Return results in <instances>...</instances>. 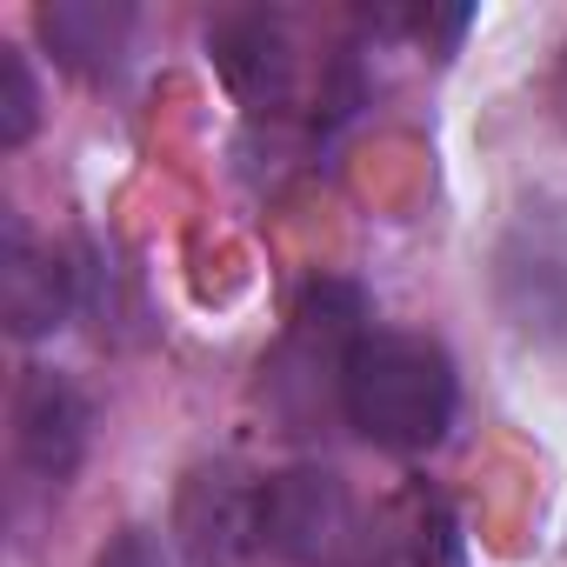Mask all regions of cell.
<instances>
[{
  "instance_id": "6da1fadb",
  "label": "cell",
  "mask_w": 567,
  "mask_h": 567,
  "mask_svg": "<svg viewBox=\"0 0 567 567\" xmlns=\"http://www.w3.org/2000/svg\"><path fill=\"white\" fill-rule=\"evenodd\" d=\"M341 414L394 454H421L454 421V361L427 334H361L341 374Z\"/></svg>"
},
{
  "instance_id": "7a4b0ae2",
  "label": "cell",
  "mask_w": 567,
  "mask_h": 567,
  "mask_svg": "<svg viewBox=\"0 0 567 567\" xmlns=\"http://www.w3.org/2000/svg\"><path fill=\"white\" fill-rule=\"evenodd\" d=\"M267 547L295 567H354L368 554V527L341 474L288 467L267 481Z\"/></svg>"
},
{
  "instance_id": "3957f363",
  "label": "cell",
  "mask_w": 567,
  "mask_h": 567,
  "mask_svg": "<svg viewBox=\"0 0 567 567\" xmlns=\"http://www.w3.org/2000/svg\"><path fill=\"white\" fill-rule=\"evenodd\" d=\"M174 540L200 567H240L267 547V481H254L234 461L194 467L174 501Z\"/></svg>"
},
{
  "instance_id": "277c9868",
  "label": "cell",
  "mask_w": 567,
  "mask_h": 567,
  "mask_svg": "<svg viewBox=\"0 0 567 567\" xmlns=\"http://www.w3.org/2000/svg\"><path fill=\"white\" fill-rule=\"evenodd\" d=\"M14 454L34 481L61 487L81 454H87V401L68 374L54 368H28L21 394H14Z\"/></svg>"
},
{
  "instance_id": "5b68a950",
  "label": "cell",
  "mask_w": 567,
  "mask_h": 567,
  "mask_svg": "<svg viewBox=\"0 0 567 567\" xmlns=\"http://www.w3.org/2000/svg\"><path fill=\"white\" fill-rule=\"evenodd\" d=\"M74 308V267L41 247L21 220H8V247H0V315L21 341H41L68 321Z\"/></svg>"
},
{
  "instance_id": "8992f818",
  "label": "cell",
  "mask_w": 567,
  "mask_h": 567,
  "mask_svg": "<svg viewBox=\"0 0 567 567\" xmlns=\"http://www.w3.org/2000/svg\"><path fill=\"white\" fill-rule=\"evenodd\" d=\"M127 34H134V8H121V0H54V8H41V41L68 74L87 81H107L121 68Z\"/></svg>"
},
{
  "instance_id": "52a82bcc",
  "label": "cell",
  "mask_w": 567,
  "mask_h": 567,
  "mask_svg": "<svg viewBox=\"0 0 567 567\" xmlns=\"http://www.w3.org/2000/svg\"><path fill=\"white\" fill-rule=\"evenodd\" d=\"M214 54H220V74L247 94V101H280L295 81V54H288V28L274 14H240V21H220L214 28Z\"/></svg>"
},
{
  "instance_id": "ba28073f",
  "label": "cell",
  "mask_w": 567,
  "mask_h": 567,
  "mask_svg": "<svg viewBox=\"0 0 567 567\" xmlns=\"http://www.w3.org/2000/svg\"><path fill=\"white\" fill-rule=\"evenodd\" d=\"M41 121V94H34V74L14 48H0V147H21Z\"/></svg>"
},
{
  "instance_id": "9c48e42d",
  "label": "cell",
  "mask_w": 567,
  "mask_h": 567,
  "mask_svg": "<svg viewBox=\"0 0 567 567\" xmlns=\"http://www.w3.org/2000/svg\"><path fill=\"white\" fill-rule=\"evenodd\" d=\"M101 567H174V560L161 554V540H154L147 527H127V534L101 554Z\"/></svg>"
},
{
  "instance_id": "30bf717a",
  "label": "cell",
  "mask_w": 567,
  "mask_h": 567,
  "mask_svg": "<svg viewBox=\"0 0 567 567\" xmlns=\"http://www.w3.org/2000/svg\"><path fill=\"white\" fill-rule=\"evenodd\" d=\"M560 107H567V68H560Z\"/></svg>"
}]
</instances>
